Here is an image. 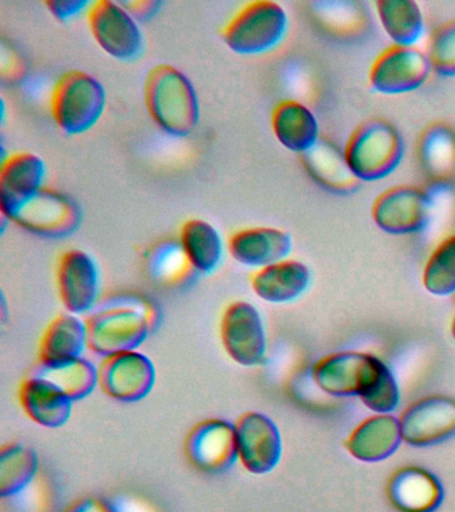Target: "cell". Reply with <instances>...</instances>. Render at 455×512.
Returning <instances> with one entry per match:
<instances>
[{"label":"cell","instance_id":"obj_3","mask_svg":"<svg viewBox=\"0 0 455 512\" xmlns=\"http://www.w3.org/2000/svg\"><path fill=\"white\" fill-rule=\"evenodd\" d=\"M143 96L150 118L167 135L186 138L201 118L197 91L189 76L162 63L147 72Z\"/></svg>","mask_w":455,"mask_h":512},{"label":"cell","instance_id":"obj_8","mask_svg":"<svg viewBox=\"0 0 455 512\" xmlns=\"http://www.w3.org/2000/svg\"><path fill=\"white\" fill-rule=\"evenodd\" d=\"M86 14L91 35L105 54L121 62L141 56L145 44L141 27L121 2L97 0Z\"/></svg>","mask_w":455,"mask_h":512},{"label":"cell","instance_id":"obj_12","mask_svg":"<svg viewBox=\"0 0 455 512\" xmlns=\"http://www.w3.org/2000/svg\"><path fill=\"white\" fill-rule=\"evenodd\" d=\"M82 218L81 207L71 196L45 187L13 222L39 238L65 239L78 231Z\"/></svg>","mask_w":455,"mask_h":512},{"label":"cell","instance_id":"obj_2","mask_svg":"<svg viewBox=\"0 0 455 512\" xmlns=\"http://www.w3.org/2000/svg\"><path fill=\"white\" fill-rule=\"evenodd\" d=\"M87 346L106 356L139 350L161 324V310L153 300L138 294H115L99 300L85 316Z\"/></svg>","mask_w":455,"mask_h":512},{"label":"cell","instance_id":"obj_24","mask_svg":"<svg viewBox=\"0 0 455 512\" xmlns=\"http://www.w3.org/2000/svg\"><path fill=\"white\" fill-rule=\"evenodd\" d=\"M275 138L286 150L306 154L321 139L313 111L297 100H282L271 114Z\"/></svg>","mask_w":455,"mask_h":512},{"label":"cell","instance_id":"obj_25","mask_svg":"<svg viewBox=\"0 0 455 512\" xmlns=\"http://www.w3.org/2000/svg\"><path fill=\"white\" fill-rule=\"evenodd\" d=\"M147 276L165 288H189L199 275L191 266L178 239L158 240L143 255Z\"/></svg>","mask_w":455,"mask_h":512},{"label":"cell","instance_id":"obj_34","mask_svg":"<svg viewBox=\"0 0 455 512\" xmlns=\"http://www.w3.org/2000/svg\"><path fill=\"white\" fill-rule=\"evenodd\" d=\"M91 3L93 2L87 0H47L45 6L55 19L67 22L82 12L89 11Z\"/></svg>","mask_w":455,"mask_h":512},{"label":"cell","instance_id":"obj_27","mask_svg":"<svg viewBox=\"0 0 455 512\" xmlns=\"http://www.w3.org/2000/svg\"><path fill=\"white\" fill-rule=\"evenodd\" d=\"M179 242L199 276L214 274L225 258V242L217 228L203 219H190L182 224Z\"/></svg>","mask_w":455,"mask_h":512},{"label":"cell","instance_id":"obj_33","mask_svg":"<svg viewBox=\"0 0 455 512\" xmlns=\"http://www.w3.org/2000/svg\"><path fill=\"white\" fill-rule=\"evenodd\" d=\"M427 56L437 74L455 76V19L447 20L433 32Z\"/></svg>","mask_w":455,"mask_h":512},{"label":"cell","instance_id":"obj_1","mask_svg":"<svg viewBox=\"0 0 455 512\" xmlns=\"http://www.w3.org/2000/svg\"><path fill=\"white\" fill-rule=\"evenodd\" d=\"M315 384L337 398L358 396L369 410L391 414L401 402L397 379L383 360L366 352H335L313 367Z\"/></svg>","mask_w":455,"mask_h":512},{"label":"cell","instance_id":"obj_20","mask_svg":"<svg viewBox=\"0 0 455 512\" xmlns=\"http://www.w3.org/2000/svg\"><path fill=\"white\" fill-rule=\"evenodd\" d=\"M311 284V271L299 260L285 259L255 271L251 290L263 302L285 304L301 298Z\"/></svg>","mask_w":455,"mask_h":512},{"label":"cell","instance_id":"obj_29","mask_svg":"<svg viewBox=\"0 0 455 512\" xmlns=\"http://www.w3.org/2000/svg\"><path fill=\"white\" fill-rule=\"evenodd\" d=\"M33 372L57 384L73 402L86 399L98 387V366L83 356L57 363H38Z\"/></svg>","mask_w":455,"mask_h":512},{"label":"cell","instance_id":"obj_26","mask_svg":"<svg viewBox=\"0 0 455 512\" xmlns=\"http://www.w3.org/2000/svg\"><path fill=\"white\" fill-rule=\"evenodd\" d=\"M301 156L311 178L323 188L341 194L357 190L361 180L351 171L345 152L329 139H319L309 152Z\"/></svg>","mask_w":455,"mask_h":512},{"label":"cell","instance_id":"obj_32","mask_svg":"<svg viewBox=\"0 0 455 512\" xmlns=\"http://www.w3.org/2000/svg\"><path fill=\"white\" fill-rule=\"evenodd\" d=\"M423 286L435 296H449L455 292V235L439 243L427 260L422 276Z\"/></svg>","mask_w":455,"mask_h":512},{"label":"cell","instance_id":"obj_28","mask_svg":"<svg viewBox=\"0 0 455 512\" xmlns=\"http://www.w3.org/2000/svg\"><path fill=\"white\" fill-rule=\"evenodd\" d=\"M39 458L33 447L21 442L3 444L0 448V496L13 498L34 482Z\"/></svg>","mask_w":455,"mask_h":512},{"label":"cell","instance_id":"obj_10","mask_svg":"<svg viewBox=\"0 0 455 512\" xmlns=\"http://www.w3.org/2000/svg\"><path fill=\"white\" fill-rule=\"evenodd\" d=\"M433 214V200L421 187L395 186L375 199L371 215L386 234L411 235L425 230Z\"/></svg>","mask_w":455,"mask_h":512},{"label":"cell","instance_id":"obj_17","mask_svg":"<svg viewBox=\"0 0 455 512\" xmlns=\"http://www.w3.org/2000/svg\"><path fill=\"white\" fill-rule=\"evenodd\" d=\"M46 163L41 156L30 151L15 152L7 156L0 167V212L13 222L19 214L45 188Z\"/></svg>","mask_w":455,"mask_h":512},{"label":"cell","instance_id":"obj_7","mask_svg":"<svg viewBox=\"0 0 455 512\" xmlns=\"http://www.w3.org/2000/svg\"><path fill=\"white\" fill-rule=\"evenodd\" d=\"M219 336L226 355L242 367H257L267 352L265 323L258 308L246 300L227 304L219 322Z\"/></svg>","mask_w":455,"mask_h":512},{"label":"cell","instance_id":"obj_36","mask_svg":"<svg viewBox=\"0 0 455 512\" xmlns=\"http://www.w3.org/2000/svg\"><path fill=\"white\" fill-rule=\"evenodd\" d=\"M65 512H118L114 504L102 498H83L71 504Z\"/></svg>","mask_w":455,"mask_h":512},{"label":"cell","instance_id":"obj_9","mask_svg":"<svg viewBox=\"0 0 455 512\" xmlns=\"http://www.w3.org/2000/svg\"><path fill=\"white\" fill-rule=\"evenodd\" d=\"M157 382L153 360L139 350L106 356L98 364V387L121 403L147 398Z\"/></svg>","mask_w":455,"mask_h":512},{"label":"cell","instance_id":"obj_19","mask_svg":"<svg viewBox=\"0 0 455 512\" xmlns=\"http://www.w3.org/2000/svg\"><path fill=\"white\" fill-rule=\"evenodd\" d=\"M18 399L31 422L50 430L65 426L73 412V400L57 384L34 372L22 380Z\"/></svg>","mask_w":455,"mask_h":512},{"label":"cell","instance_id":"obj_6","mask_svg":"<svg viewBox=\"0 0 455 512\" xmlns=\"http://www.w3.org/2000/svg\"><path fill=\"white\" fill-rule=\"evenodd\" d=\"M289 16L273 0H254L245 4L226 23L223 42L238 55H261L273 50L285 39Z\"/></svg>","mask_w":455,"mask_h":512},{"label":"cell","instance_id":"obj_37","mask_svg":"<svg viewBox=\"0 0 455 512\" xmlns=\"http://www.w3.org/2000/svg\"><path fill=\"white\" fill-rule=\"evenodd\" d=\"M451 335H453V338L455 339V315H454L453 323H451Z\"/></svg>","mask_w":455,"mask_h":512},{"label":"cell","instance_id":"obj_14","mask_svg":"<svg viewBox=\"0 0 455 512\" xmlns=\"http://www.w3.org/2000/svg\"><path fill=\"white\" fill-rule=\"evenodd\" d=\"M433 71L425 52L414 46L387 48L375 59L369 79L379 94L399 95L418 90Z\"/></svg>","mask_w":455,"mask_h":512},{"label":"cell","instance_id":"obj_13","mask_svg":"<svg viewBox=\"0 0 455 512\" xmlns=\"http://www.w3.org/2000/svg\"><path fill=\"white\" fill-rule=\"evenodd\" d=\"M55 280L62 306L71 314L86 316L101 300V274L89 252L79 248L63 252Z\"/></svg>","mask_w":455,"mask_h":512},{"label":"cell","instance_id":"obj_30","mask_svg":"<svg viewBox=\"0 0 455 512\" xmlns=\"http://www.w3.org/2000/svg\"><path fill=\"white\" fill-rule=\"evenodd\" d=\"M382 27L397 46H414L425 31L421 7L414 0H379L375 3Z\"/></svg>","mask_w":455,"mask_h":512},{"label":"cell","instance_id":"obj_31","mask_svg":"<svg viewBox=\"0 0 455 512\" xmlns=\"http://www.w3.org/2000/svg\"><path fill=\"white\" fill-rule=\"evenodd\" d=\"M421 159L433 178L445 179L455 170V136L449 128L431 127L421 140Z\"/></svg>","mask_w":455,"mask_h":512},{"label":"cell","instance_id":"obj_11","mask_svg":"<svg viewBox=\"0 0 455 512\" xmlns=\"http://www.w3.org/2000/svg\"><path fill=\"white\" fill-rule=\"evenodd\" d=\"M238 462L253 475L275 470L282 458V436L274 420L259 411H246L234 423Z\"/></svg>","mask_w":455,"mask_h":512},{"label":"cell","instance_id":"obj_15","mask_svg":"<svg viewBox=\"0 0 455 512\" xmlns=\"http://www.w3.org/2000/svg\"><path fill=\"white\" fill-rule=\"evenodd\" d=\"M185 455L191 466L207 474H221L238 462L234 423L221 418L202 420L185 440Z\"/></svg>","mask_w":455,"mask_h":512},{"label":"cell","instance_id":"obj_18","mask_svg":"<svg viewBox=\"0 0 455 512\" xmlns=\"http://www.w3.org/2000/svg\"><path fill=\"white\" fill-rule=\"evenodd\" d=\"M293 239L289 232L275 227L243 228L230 235L227 251L245 267L263 268L289 258Z\"/></svg>","mask_w":455,"mask_h":512},{"label":"cell","instance_id":"obj_23","mask_svg":"<svg viewBox=\"0 0 455 512\" xmlns=\"http://www.w3.org/2000/svg\"><path fill=\"white\" fill-rule=\"evenodd\" d=\"M87 346L85 318L61 312L51 319L39 340L38 363H57L82 358Z\"/></svg>","mask_w":455,"mask_h":512},{"label":"cell","instance_id":"obj_5","mask_svg":"<svg viewBox=\"0 0 455 512\" xmlns=\"http://www.w3.org/2000/svg\"><path fill=\"white\" fill-rule=\"evenodd\" d=\"M405 144L397 128L385 119L359 124L346 144V160L361 182H377L393 174L401 164Z\"/></svg>","mask_w":455,"mask_h":512},{"label":"cell","instance_id":"obj_21","mask_svg":"<svg viewBox=\"0 0 455 512\" xmlns=\"http://www.w3.org/2000/svg\"><path fill=\"white\" fill-rule=\"evenodd\" d=\"M401 423L390 414H377L355 427L346 450L359 462L377 463L390 458L402 443Z\"/></svg>","mask_w":455,"mask_h":512},{"label":"cell","instance_id":"obj_4","mask_svg":"<svg viewBox=\"0 0 455 512\" xmlns=\"http://www.w3.org/2000/svg\"><path fill=\"white\" fill-rule=\"evenodd\" d=\"M107 103L105 87L82 70L65 72L51 92L50 111L57 127L67 135H81L102 118Z\"/></svg>","mask_w":455,"mask_h":512},{"label":"cell","instance_id":"obj_16","mask_svg":"<svg viewBox=\"0 0 455 512\" xmlns=\"http://www.w3.org/2000/svg\"><path fill=\"white\" fill-rule=\"evenodd\" d=\"M403 442L413 447L437 446L455 436V400L449 396H426L402 412Z\"/></svg>","mask_w":455,"mask_h":512},{"label":"cell","instance_id":"obj_22","mask_svg":"<svg viewBox=\"0 0 455 512\" xmlns=\"http://www.w3.org/2000/svg\"><path fill=\"white\" fill-rule=\"evenodd\" d=\"M389 498L401 512H434L441 506L443 487L425 468H402L391 476Z\"/></svg>","mask_w":455,"mask_h":512},{"label":"cell","instance_id":"obj_35","mask_svg":"<svg viewBox=\"0 0 455 512\" xmlns=\"http://www.w3.org/2000/svg\"><path fill=\"white\" fill-rule=\"evenodd\" d=\"M121 4L138 23H147L159 14L163 3L158 0H129Z\"/></svg>","mask_w":455,"mask_h":512}]
</instances>
